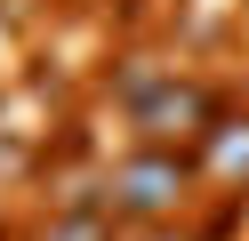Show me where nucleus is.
<instances>
[{
    "mask_svg": "<svg viewBox=\"0 0 249 241\" xmlns=\"http://www.w3.org/2000/svg\"><path fill=\"white\" fill-rule=\"evenodd\" d=\"M185 185H193V161L169 153V145H145L137 161H121V169H113V209H121V217H137V225H161L169 209L185 201Z\"/></svg>",
    "mask_w": 249,
    "mask_h": 241,
    "instance_id": "f257e3e1",
    "label": "nucleus"
},
{
    "mask_svg": "<svg viewBox=\"0 0 249 241\" xmlns=\"http://www.w3.org/2000/svg\"><path fill=\"white\" fill-rule=\"evenodd\" d=\"M129 121L145 129V145H177V137H209L217 105H209V89H193V80H153V89L129 105Z\"/></svg>",
    "mask_w": 249,
    "mask_h": 241,
    "instance_id": "f03ea898",
    "label": "nucleus"
},
{
    "mask_svg": "<svg viewBox=\"0 0 249 241\" xmlns=\"http://www.w3.org/2000/svg\"><path fill=\"white\" fill-rule=\"evenodd\" d=\"M201 161H209V177H217V185H249V121H209Z\"/></svg>",
    "mask_w": 249,
    "mask_h": 241,
    "instance_id": "7ed1b4c3",
    "label": "nucleus"
},
{
    "mask_svg": "<svg viewBox=\"0 0 249 241\" xmlns=\"http://www.w3.org/2000/svg\"><path fill=\"white\" fill-rule=\"evenodd\" d=\"M40 241H113V209L105 201H65L49 225H40Z\"/></svg>",
    "mask_w": 249,
    "mask_h": 241,
    "instance_id": "20e7f679",
    "label": "nucleus"
},
{
    "mask_svg": "<svg viewBox=\"0 0 249 241\" xmlns=\"http://www.w3.org/2000/svg\"><path fill=\"white\" fill-rule=\"evenodd\" d=\"M129 241H185V233H161V225H145V233H129Z\"/></svg>",
    "mask_w": 249,
    "mask_h": 241,
    "instance_id": "39448f33",
    "label": "nucleus"
}]
</instances>
